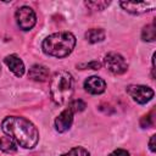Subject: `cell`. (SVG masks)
Instances as JSON below:
<instances>
[{
    "label": "cell",
    "instance_id": "cell-17",
    "mask_svg": "<svg viewBox=\"0 0 156 156\" xmlns=\"http://www.w3.org/2000/svg\"><path fill=\"white\" fill-rule=\"evenodd\" d=\"M85 107H87V105H85V102H84L83 100H73V101H71L69 105H68V108H69L73 113H74V112H82V111L85 110Z\"/></svg>",
    "mask_w": 156,
    "mask_h": 156
},
{
    "label": "cell",
    "instance_id": "cell-16",
    "mask_svg": "<svg viewBox=\"0 0 156 156\" xmlns=\"http://www.w3.org/2000/svg\"><path fill=\"white\" fill-rule=\"evenodd\" d=\"M61 156H90V154L88 152V150H85L82 146H76L73 149H71L68 152L62 154Z\"/></svg>",
    "mask_w": 156,
    "mask_h": 156
},
{
    "label": "cell",
    "instance_id": "cell-3",
    "mask_svg": "<svg viewBox=\"0 0 156 156\" xmlns=\"http://www.w3.org/2000/svg\"><path fill=\"white\" fill-rule=\"evenodd\" d=\"M73 94V77L67 71L56 72L50 79V96L57 105L69 101Z\"/></svg>",
    "mask_w": 156,
    "mask_h": 156
},
{
    "label": "cell",
    "instance_id": "cell-10",
    "mask_svg": "<svg viewBox=\"0 0 156 156\" xmlns=\"http://www.w3.org/2000/svg\"><path fill=\"white\" fill-rule=\"evenodd\" d=\"M4 62L16 77H22L24 74V63L17 55H7L4 58Z\"/></svg>",
    "mask_w": 156,
    "mask_h": 156
},
{
    "label": "cell",
    "instance_id": "cell-7",
    "mask_svg": "<svg viewBox=\"0 0 156 156\" xmlns=\"http://www.w3.org/2000/svg\"><path fill=\"white\" fill-rule=\"evenodd\" d=\"M119 5L129 13L140 15L149 11H152L156 7L155 1H141V2H132V1H121Z\"/></svg>",
    "mask_w": 156,
    "mask_h": 156
},
{
    "label": "cell",
    "instance_id": "cell-9",
    "mask_svg": "<svg viewBox=\"0 0 156 156\" xmlns=\"http://www.w3.org/2000/svg\"><path fill=\"white\" fill-rule=\"evenodd\" d=\"M84 89L88 93L94 94V95L102 94L105 91V89H106V83H105V80L102 78H100L98 76H91V77L85 79Z\"/></svg>",
    "mask_w": 156,
    "mask_h": 156
},
{
    "label": "cell",
    "instance_id": "cell-20",
    "mask_svg": "<svg viewBox=\"0 0 156 156\" xmlns=\"http://www.w3.org/2000/svg\"><path fill=\"white\" fill-rule=\"evenodd\" d=\"M152 119V117H151V115H147V116H144L143 117V119H141V127L143 128H146V127H150L151 126V123L149 122V121H151Z\"/></svg>",
    "mask_w": 156,
    "mask_h": 156
},
{
    "label": "cell",
    "instance_id": "cell-11",
    "mask_svg": "<svg viewBox=\"0 0 156 156\" xmlns=\"http://www.w3.org/2000/svg\"><path fill=\"white\" fill-rule=\"evenodd\" d=\"M49 68L44 65H33L28 71V77L35 82H45L49 78Z\"/></svg>",
    "mask_w": 156,
    "mask_h": 156
},
{
    "label": "cell",
    "instance_id": "cell-1",
    "mask_svg": "<svg viewBox=\"0 0 156 156\" xmlns=\"http://www.w3.org/2000/svg\"><path fill=\"white\" fill-rule=\"evenodd\" d=\"M2 132L11 136L20 146L24 149H33L39 140V132L37 127L27 118L20 116H10L2 121Z\"/></svg>",
    "mask_w": 156,
    "mask_h": 156
},
{
    "label": "cell",
    "instance_id": "cell-4",
    "mask_svg": "<svg viewBox=\"0 0 156 156\" xmlns=\"http://www.w3.org/2000/svg\"><path fill=\"white\" fill-rule=\"evenodd\" d=\"M15 18H16L17 26L22 30H30L37 23L35 12L29 6H22L20 9H17V11L15 13Z\"/></svg>",
    "mask_w": 156,
    "mask_h": 156
},
{
    "label": "cell",
    "instance_id": "cell-19",
    "mask_svg": "<svg viewBox=\"0 0 156 156\" xmlns=\"http://www.w3.org/2000/svg\"><path fill=\"white\" fill-rule=\"evenodd\" d=\"M108 156H129V152L124 149H117V150L112 151Z\"/></svg>",
    "mask_w": 156,
    "mask_h": 156
},
{
    "label": "cell",
    "instance_id": "cell-14",
    "mask_svg": "<svg viewBox=\"0 0 156 156\" xmlns=\"http://www.w3.org/2000/svg\"><path fill=\"white\" fill-rule=\"evenodd\" d=\"M156 38V27L155 23L147 24L144 27L143 32H141V39L144 41H154Z\"/></svg>",
    "mask_w": 156,
    "mask_h": 156
},
{
    "label": "cell",
    "instance_id": "cell-5",
    "mask_svg": "<svg viewBox=\"0 0 156 156\" xmlns=\"http://www.w3.org/2000/svg\"><path fill=\"white\" fill-rule=\"evenodd\" d=\"M105 67L112 73V74H123L128 69V63L124 60V57L117 52H108L104 58Z\"/></svg>",
    "mask_w": 156,
    "mask_h": 156
},
{
    "label": "cell",
    "instance_id": "cell-13",
    "mask_svg": "<svg viewBox=\"0 0 156 156\" xmlns=\"http://www.w3.org/2000/svg\"><path fill=\"white\" fill-rule=\"evenodd\" d=\"M0 150L6 154H13L17 151V143L9 135L0 138Z\"/></svg>",
    "mask_w": 156,
    "mask_h": 156
},
{
    "label": "cell",
    "instance_id": "cell-21",
    "mask_svg": "<svg viewBox=\"0 0 156 156\" xmlns=\"http://www.w3.org/2000/svg\"><path fill=\"white\" fill-rule=\"evenodd\" d=\"M155 140H156V135H151L150 141H149V149H150L151 152H155V151H156V147H155Z\"/></svg>",
    "mask_w": 156,
    "mask_h": 156
},
{
    "label": "cell",
    "instance_id": "cell-12",
    "mask_svg": "<svg viewBox=\"0 0 156 156\" xmlns=\"http://www.w3.org/2000/svg\"><path fill=\"white\" fill-rule=\"evenodd\" d=\"M105 37H106V33L102 28H91L85 32V39L91 44L102 41Z\"/></svg>",
    "mask_w": 156,
    "mask_h": 156
},
{
    "label": "cell",
    "instance_id": "cell-22",
    "mask_svg": "<svg viewBox=\"0 0 156 156\" xmlns=\"http://www.w3.org/2000/svg\"><path fill=\"white\" fill-rule=\"evenodd\" d=\"M0 72H1V67H0Z\"/></svg>",
    "mask_w": 156,
    "mask_h": 156
},
{
    "label": "cell",
    "instance_id": "cell-6",
    "mask_svg": "<svg viewBox=\"0 0 156 156\" xmlns=\"http://www.w3.org/2000/svg\"><path fill=\"white\" fill-rule=\"evenodd\" d=\"M126 91L138 104H146L154 98V90L147 85L132 84L127 87Z\"/></svg>",
    "mask_w": 156,
    "mask_h": 156
},
{
    "label": "cell",
    "instance_id": "cell-2",
    "mask_svg": "<svg viewBox=\"0 0 156 156\" xmlns=\"http://www.w3.org/2000/svg\"><path fill=\"white\" fill-rule=\"evenodd\" d=\"M74 45L76 37L71 32H58L46 37L41 44V48L46 55L62 58L73 51Z\"/></svg>",
    "mask_w": 156,
    "mask_h": 156
},
{
    "label": "cell",
    "instance_id": "cell-15",
    "mask_svg": "<svg viewBox=\"0 0 156 156\" xmlns=\"http://www.w3.org/2000/svg\"><path fill=\"white\" fill-rule=\"evenodd\" d=\"M87 7H89L90 10H94V11H102L105 10L111 2L110 1H85L84 2Z\"/></svg>",
    "mask_w": 156,
    "mask_h": 156
},
{
    "label": "cell",
    "instance_id": "cell-18",
    "mask_svg": "<svg viewBox=\"0 0 156 156\" xmlns=\"http://www.w3.org/2000/svg\"><path fill=\"white\" fill-rule=\"evenodd\" d=\"M79 67H82V69L84 68H91V69H99L101 67V63L100 62H96V61H93V62H89V63H83V65H79Z\"/></svg>",
    "mask_w": 156,
    "mask_h": 156
},
{
    "label": "cell",
    "instance_id": "cell-8",
    "mask_svg": "<svg viewBox=\"0 0 156 156\" xmlns=\"http://www.w3.org/2000/svg\"><path fill=\"white\" fill-rule=\"evenodd\" d=\"M73 123V112L67 107L55 119V128L58 133L67 132Z\"/></svg>",
    "mask_w": 156,
    "mask_h": 156
}]
</instances>
